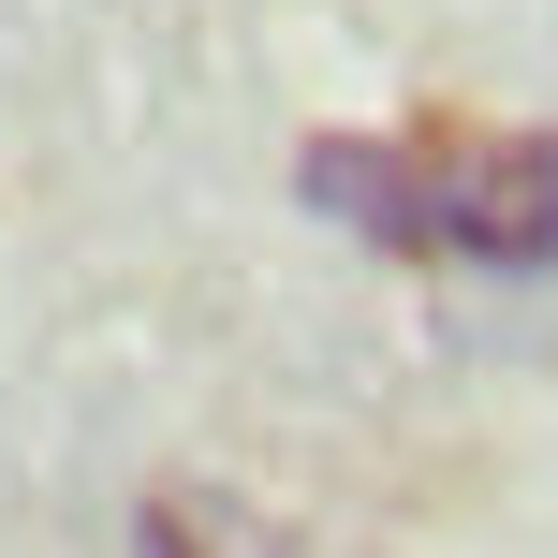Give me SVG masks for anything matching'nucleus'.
<instances>
[{"label":"nucleus","instance_id":"obj_1","mask_svg":"<svg viewBox=\"0 0 558 558\" xmlns=\"http://www.w3.org/2000/svg\"><path fill=\"white\" fill-rule=\"evenodd\" d=\"M441 251H471L500 279L558 265V133H500L471 162H441Z\"/></svg>","mask_w":558,"mask_h":558},{"label":"nucleus","instance_id":"obj_2","mask_svg":"<svg viewBox=\"0 0 558 558\" xmlns=\"http://www.w3.org/2000/svg\"><path fill=\"white\" fill-rule=\"evenodd\" d=\"M294 192L324 206V221L383 235V251H441V162H412V147H383V133H324L294 162Z\"/></svg>","mask_w":558,"mask_h":558},{"label":"nucleus","instance_id":"obj_3","mask_svg":"<svg viewBox=\"0 0 558 558\" xmlns=\"http://www.w3.org/2000/svg\"><path fill=\"white\" fill-rule=\"evenodd\" d=\"M133 558H279V530L251 500H206V485H162L133 514Z\"/></svg>","mask_w":558,"mask_h":558}]
</instances>
